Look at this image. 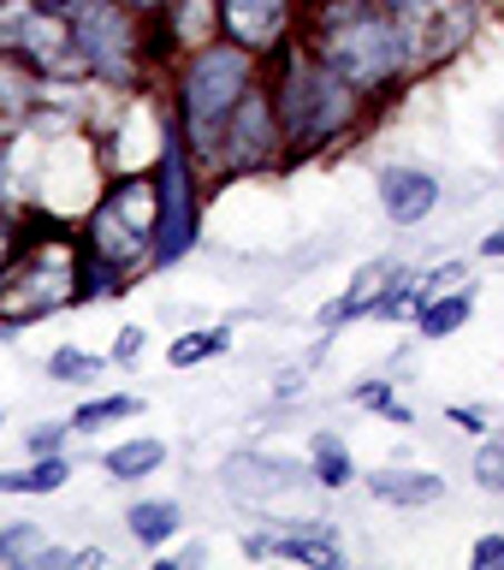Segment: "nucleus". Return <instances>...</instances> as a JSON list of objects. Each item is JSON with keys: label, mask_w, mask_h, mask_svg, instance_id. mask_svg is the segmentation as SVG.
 I'll return each instance as SVG.
<instances>
[{"label": "nucleus", "mask_w": 504, "mask_h": 570, "mask_svg": "<svg viewBox=\"0 0 504 570\" xmlns=\"http://www.w3.org/2000/svg\"><path fill=\"white\" fill-rule=\"evenodd\" d=\"M12 232H18L7 244L12 256L0 262V338L78 303V256H83V244L60 226V214H48V220L30 214V220H12Z\"/></svg>", "instance_id": "1"}, {"label": "nucleus", "mask_w": 504, "mask_h": 570, "mask_svg": "<svg viewBox=\"0 0 504 570\" xmlns=\"http://www.w3.org/2000/svg\"><path fill=\"white\" fill-rule=\"evenodd\" d=\"M309 53H315L327 71H338L350 89H363V96L386 89V83L409 66L398 12L374 7V0H327V7L315 12Z\"/></svg>", "instance_id": "2"}, {"label": "nucleus", "mask_w": 504, "mask_h": 570, "mask_svg": "<svg viewBox=\"0 0 504 570\" xmlns=\"http://www.w3.org/2000/svg\"><path fill=\"white\" fill-rule=\"evenodd\" d=\"M356 101H363V89H350L338 71H327L309 48H285V71L274 83V114L285 142H297V149L333 142L356 119Z\"/></svg>", "instance_id": "3"}, {"label": "nucleus", "mask_w": 504, "mask_h": 570, "mask_svg": "<svg viewBox=\"0 0 504 570\" xmlns=\"http://www.w3.org/2000/svg\"><path fill=\"white\" fill-rule=\"evenodd\" d=\"M256 83V53L238 48V42H214V48H196L185 78H178V119L196 142V155H214L220 142V125L226 114L238 107V96Z\"/></svg>", "instance_id": "4"}, {"label": "nucleus", "mask_w": 504, "mask_h": 570, "mask_svg": "<svg viewBox=\"0 0 504 570\" xmlns=\"http://www.w3.org/2000/svg\"><path fill=\"white\" fill-rule=\"evenodd\" d=\"M155 226H160V203H155V178H125V185L101 190L89 203L83 220V249L101 262H113L119 274H137V267L155 262Z\"/></svg>", "instance_id": "5"}, {"label": "nucleus", "mask_w": 504, "mask_h": 570, "mask_svg": "<svg viewBox=\"0 0 504 570\" xmlns=\"http://www.w3.org/2000/svg\"><path fill=\"white\" fill-rule=\"evenodd\" d=\"M66 18H71V42H78V60H83L89 78L131 89L137 71H142L137 12L125 7V0H71Z\"/></svg>", "instance_id": "6"}, {"label": "nucleus", "mask_w": 504, "mask_h": 570, "mask_svg": "<svg viewBox=\"0 0 504 570\" xmlns=\"http://www.w3.org/2000/svg\"><path fill=\"white\" fill-rule=\"evenodd\" d=\"M155 203H160L155 267H172V262H185L196 249V178H190V155H185V131H178V125H160Z\"/></svg>", "instance_id": "7"}, {"label": "nucleus", "mask_w": 504, "mask_h": 570, "mask_svg": "<svg viewBox=\"0 0 504 570\" xmlns=\"http://www.w3.org/2000/svg\"><path fill=\"white\" fill-rule=\"evenodd\" d=\"M279 149H285V131H279V114H274V89L249 83L220 125L214 160H220L226 173H261L279 160Z\"/></svg>", "instance_id": "8"}, {"label": "nucleus", "mask_w": 504, "mask_h": 570, "mask_svg": "<svg viewBox=\"0 0 504 570\" xmlns=\"http://www.w3.org/2000/svg\"><path fill=\"white\" fill-rule=\"evenodd\" d=\"M297 0H214V18H220L226 42H238L249 53H274L291 30Z\"/></svg>", "instance_id": "9"}, {"label": "nucleus", "mask_w": 504, "mask_h": 570, "mask_svg": "<svg viewBox=\"0 0 504 570\" xmlns=\"http://www.w3.org/2000/svg\"><path fill=\"white\" fill-rule=\"evenodd\" d=\"M374 190H381V214L392 226H422L439 208V178L427 167H381Z\"/></svg>", "instance_id": "10"}, {"label": "nucleus", "mask_w": 504, "mask_h": 570, "mask_svg": "<svg viewBox=\"0 0 504 570\" xmlns=\"http://www.w3.org/2000/svg\"><path fill=\"white\" fill-rule=\"evenodd\" d=\"M303 475H309V470H303V463H291V458H261V452L226 458V493H231V499H274V493H291Z\"/></svg>", "instance_id": "11"}, {"label": "nucleus", "mask_w": 504, "mask_h": 570, "mask_svg": "<svg viewBox=\"0 0 504 570\" xmlns=\"http://www.w3.org/2000/svg\"><path fill=\"white\" fill-rule=\"evenodd\" d=\"M249 559H297V564H327L338 570V541L320 529H279V534H249Z\"/></svg>", "instance_id": "12"}, {"label": "nucleus", "mask_w": 504, "mask_h": 570, "mask_svg": "<svg viewBox=\"0 0 504 570\" xmlns=\"http://www.w3.org/2000/svg\"><path fill=\"white\" fill-rule=\"evenodd\" d=\"M368 493L381 499V505H398V511H422V505H439L445 499V475L434 470H374L368 475Z\"/></svg>", "instance_id": "13"}, {"label": "nucleus", "mask_w": 504, "mask_h": 570, "mask_svg": "<svg viewBox=\"0 0 504 570\" xmlns=\"http://www.w3.org/2000/svg\"><path fill=\"white\" fill-rule=\"evenodd\" d=\"M392 279H398V262H368L363 274L350 279V292L320 309V327H345V321H356V315H374V303H381V292Z\"/></svg>", "instance_id": "14"}, {"label": "nucleus", "mask_w": 504, "mask_h": 570, "mask_svg": "<svg viewBox=\"0 0 504 570\" xmlns=\"http://www.w3.org/2000/svg\"><path fill=\"white\" fill-rule=\"evenodd\" d=\"M66 481H71L66 452H48V458H30L24 470H0V493H12V499H42V493H60Z\"/></svg>", "instance_id": "15"}, {"label": "nucleus", "mask_w": 504, "mask_h": 570, "mask_svg": "<svg viewBox=\"0 0 504 570\" xmlns=\"http://www.w3.org/2000/svg\"><path fill=\"white\" fill-rule=\"evenodd\" d=\"M160 463H167V445H160L155 434H137V440L113 445V452H101L107 481H142V475H155Z\"/></svg>", "instance_id": "16"}, {"label": "nucleus", "mask_w": 504, "mask_h": 570, "mask_svg": "<svg viewBox=\"0 0 504 570\" xmlns=\"http://www.w3.org/2000/svg\"><path fill=\"white\" fill-rule=\"evenodd\" d=\"M125 529H131V541L142 547H167L178 529H185V511L172 505V499H137L131 511H125Z\"/></svg>", "instance_id": "17"}, {"label": "nucleus", "mask_w": 504, "mask_h": 570, "mask_svg": "<svg viewBox=\"0 0 504 570\" xmlns=\"http://www.w3.org/2000/svg\"><path fill=\"white\" fill-rule=\"evenodd\" d=\"M470 315H475V292H439L416 309V333L422 338H452Z\"/></svg>", "instance_id": "18"}, {"label": "nucleus", "mask_w": 504, "mask_h": 570, "mask_svg": "<svg viewBox=\"0 0 504 570\" xmlns=\"http://www.w3.org/2000/svg\"><path fill=\"white\" fill-rule=\"evenodd\" d=\"M309 475L320 481V488H350V481H356V463H350V445L345 440H338L333 434V428H320V434H315V445H309Z\"/></svg>", "instance_id": "19"}, {"label": "nucleus", "mask_w": 504, "mask_h": 570, "mask_svg": "<svg viewBox=\"0 0 504 570\" xmlns=\"http://www.w3.org/2000/svg\"><path fill=\"white\" fill-rule=\"evenodd\" d=\"M131 416H142V399H137V392H107V399H89V404L71 410V434H96V428L131 422Z\"/></svg>", "instance_id": "20"}, {"label": "nucleus", "mask_w": 504, "mask_h": 570, "mask_svg": "<svg viewBox=\"0 0 504 570\" xmlns=\"http://www.w3.org/2000/svg\"><path fill=\"white\" fill-rule=\"evenodd\" d=\"M107 374V356L101 351H78V345H60L48 356V381L60 386H83V381H101Z\"/></svg>", "instance_id": "21"}, {"label": "nucleus", "mask_w": 504, "mask_h": 570, "mask_svg": "<svg viewBox=\"0 0 504 570\" xmlns=\"http://www.w3.org/2000/svg\"><path fill=\"white\" fill-rule=\"evenodd\" d=\"M226 345H231V327H202V333L172 338L167 363H172V368H196V363H208V356H220Z\"/></svg>", "instance_id": "22"}, {"label": "nucleus", "mask_w": 504, "mask_h": 570, "mask_svg": "<svg viewBox=\"0 0 504 570\" xmlns=\"http://www.w3.org/2000/svg\"><path fill=\"white\" fill-rule=\"evenodd\" d=\"M48 534L36 529V523H0V570H30V559H36V547H42Z\"/></svg>", "instance_id": "23"}, {"label": "nucleus", "mask_w": 504, "mask_h": 570, "mask_svg": "<svg viewBox=\"0 0 504 570\" xmlns=\"http://www.w3.org/2000/svg\"><path fill=\"white\" fill-rule=\"evenodd\" d=\"M475 481L487 493H504V440H493V445H481V452H475Z\"/></svg>", "instance_id": "24"}, {"label": "nucleus", "mask_w": 504, "mask_h": 570, "mask_svg": "<svg viewBox=\"0 0 504 570\" xmlns=\"http://www.w3.org/2000/svg\"><path fill=\"white\" fill-rule=\"evenodd\" d=\"M66 440H71V422H36L24 445H30V458H48V452H66Z\"/></svg>", "instance_id": "25"}, {"label": "nucleus", "mask_w": 504, "mask_h": 570, "mask_svg": "<svg viewBox=\"0 0 504 570\" xmlns=\"http://www.w3.org/2000/svg\"><path fill=\"white\" fill-rule=\"evenodd\" d=\"M470 564L475 570H504V534H481L470 547Z\"/></svg>", "instance_id": "26"}, {"label": "nucleus", "mask_w": 504, "mask_h": 570, "mask_svg": "<svg viewBox=\"0 0 504 570\" xmlns=\"http://www.w3.org/2000/svg\"><path fill=\"white\" fill-rule=\"evenodd\" d=\"M142 345H149V333H142V327H119V338H113V356H107V363H137Z\"/></svg>", "instance_id": "27"}, {"label": "nucleus", "mask_w": 504, "mask_h": 570, "mask_svg": "<svg viewBox=\"0 0 504 570\" xmlns=\"http://www.w3.org/2000/svg\"><path fill=\"white\" fill-rule=\"evenodd\" d=\"M445 416H452L463 434H487V410H470V404H452L445 410Z\"/></svg>", "instance_id": "28"}, {"label": "nucleus", "mask_w": 504, "mask_h": 570, "mask_svg": "<svg viewBox=\"0 0 504 570\" xmlns=\"http://www.w3.org/2000/svg\"><path fill=\"white\" fill-rule=\"evenodd\" d=\"M137 18H155V12H167V7H178V0H125Z\"/></svg>", "instance_id": "29"}, {"label": "nucleus", "mask_w": 504, "mask_h": 570, "mask_svg": "<svg viewBox=\"0 0 504 570\" xmlns=\"http://www.w3.org/2000/svg\"><path fill=\"white\" fill-rule=\"evenodd\" d=\"M481 256H493V262H504V226L493 232V238H481Z\"/></svg>", "instance_id": "30"}, {"label": "nucleus", "mask_w": 504, "mask_h": 570, "mask_svg": "<svg viewBox=\"0 0 504 570\" xmlns=\"http://www.w3.org/2000/svg\"><path fill=\"white\" fill-rule=\"evenodd\" d=\"M297 392H303V374H297V368L279 374V399H297Z\"/></svg>", "instance_id": "31"}, {"label": "nucleus", "mask_w": 504, "mask_h": 570, "mask_svg": "<svg viewBox=\"0 0 504 570\" xmlns=\"http://www.w3.org/2000/svg\"><path fill=\"white\" fill-rule=\"evenodd\" d=\"M374 7H386V12H404V7H416V0H374Z\"/></svg>", "instance_id": "32"}, {"label": "nucleus", "mask_w": 504, "mask_h": 570, "mask_svg": "<svg viewBox=\"0 0 504 570\" xmlns=\"http://www.w3.org/2000/svg\"><path fill=\"white\" fill-rule=\"evenodd\" d=\"M36 7H48V12H66V7H71V0H36Z\"/></svg>", "instance_id": "33"}]
</instances>
